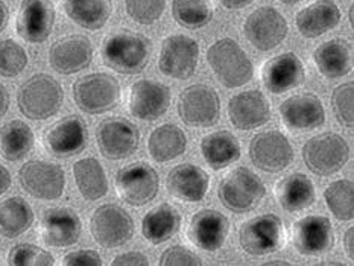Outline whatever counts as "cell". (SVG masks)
<instances>
[{
  "label": "cell",
  "mask_w": 354,
  "mask_h": 266,
  "mask_svg": "<svg viewBox=\"0 0 354 266\" xmlns=\"http://www.w3.org/2000/svg\"><path fill=\"white\" fill-rule=\"evenodd\" d=\"M152 43L142 34L122 30L109 35L102 43L101 55L106 67L122 75H137L148 66Z\"/></svg>",
  "instance_id": "6da1fadb"
},
{
  "label": "cell",
  "mask_w": 354,
  "mask_h": 266,
  "mask_svg": "<svg viewBox=\"0 0 354 266\" xmlns=\"http://www.w3.org/2000/svg\"><path fill=\"white\" fill-rule=\"evenodd\" d=\"M64 104V90L48 73H35L17 91L20 113L30 120H46L58 114Z\"/></svg>",
  "instance_id": "7a4b0ae2"
},
{
  "label": "cell",
  "mask_w": 354,
  "mask_h": 266,
  "mask_svg": "<svg viewBox=\"0 0 354 266\" xmlns=\"http://www.w3.org/2000/svg\"><path fill=\"white\" fill-rule=\"evenodd\" d=\"M207 63L213 75L227 88L248 84L254 76V64L242 46L233 38H221L207 50Z\"/></svg>",
  "instance_id": "3957f363"
},
{
  "label": "cell",
  "mask_w": 354,
  "mask_h": 266,
  "mask_svg": "<svg viewBox=\"0 0 354 266\" xmlns=\"http://www.w3.org/2000/svg\"><path fill=\"white\" fill-rule=\"evenodd\" d=\"M266 195L265 182L256 172L241 166L230 171L218 186V198L222 205L236 215L256 210Z\"/></svg>",
  "instance_id": "277c9868"
},
{
  "label": "cell",
  "mask_w": 354,
  "mask_h": 266,
  "mask_svg": "<svg viewBox=\"0 0 354 266\" xmlns=\"http://www.w3.org/2000/svg\"><path fill=\"white\" fill-rule=\"evenodd\" d=\"M72 95L81 111L96 116L113 110L119 104L120 84L110 73H90L73 82Z\"/></svg>",
  "instance_id": "5b68a950"
},
{
  "label": "cell",
  "mask_w": 354,
  "mask_h": 266,
  "mask_svg": "<svg viewBox=\"0 0 354 266\" xmlns=\"http://www.w3.org/2000/svg\"><path fill=\"white\" fill-rule=\"evenodd\" d=\"M307 169L318 177H330L339 172L350 158V146L342 135L324 133L315 135L301 149Z\"/></svg>",
  "instance_id": "8992f818"
},
{
  "label": "cell",
  "mask_w": 354,
  "mask_h": 266,
  "mask_svg": "<svg viewBox=\"0 0 354 266\" xmlns=\"http://www.w3.org/2000/svg\"><path fill=\"white\" fill-rule=\"evenodd\" d=\"M286 240L283 220L274 213H265L242 224L239 243L246 254L261 257L279 251Z\"/></svg>",
  "instance_id": "52a82bcc"
},
{
  "label": "cell",
  "mask_w": 354,
  "mask_h": 266,
  "mask_svg": "<svg viewBox=\"0 0 354 266\" xmlns=\"http://www.w3.org/2000/svg\"><path fill=\"white\" fill-rule=\"evenodd\" d=\"M178 116L192 128H210L221 117V99L218 91L205 84H194L181 91L178 97Z\"/></svg>",
  "instance_id": "ba28073f"
},
{
  "label": "cell",
  "mask_w": 354,
  "mask_h": 266,
  "mask_svg": "<svg viewBox=\"0 0 354 266\" xmlns=\"http://www.w3.org/2000/svg\"><path fill=\"white\" fill-rule=\"evenodd\" d=\"M90 231L102 248H118L134 236V220L120 205L106 202L99 205L91 215Z\"/></svg>",
  "instance_id": "9c48e42d"
},
{
  "label": "cell",
  "mask_w": 354,
  "mask_h": 266,
  "mask_svg": "<svg viewBox=\"0 0 354 266\" xmlns=\"http://www.w3.org/2000/svg\"><path fill=\"white\" fill-rule=\"evenodd\" d=\"M199 61V44L192 37L174 34L166 37L160 48L158 68L169 78L186 81L194 76Z\"/></svg>",
  "instance_id": "30bf717a"
},
{
  "label": "cell",
  "mask_w": 354,
  "mask_h": 266,
  "mask_svg": "<svg viewBox=\"0 0 354 266\" xmlns=\"http://www.w3.org/2000/svg\"><path fill=\"white\" fill-rule=\"evenodd\" d=\"M21 189L43 201H55L64 193L66 173L59 164L29 160L19 169Z\"/></svg>",
  "instance_id": "8fae6325"
},
{
  "label": "cell",
  "mask_w": 354,
  "mask_h": 266,
  "mask_svg": "<svg viewBox=\"0 0 354 266\" xmlns=\"http://www.w3.org/2000/svg\"><path fill=\"white\" fill-rule=\"evenodd\" d=\"M160 178L148 163H131L116 173V192L123 202L134 207L149 204L157 196Z\"/></svg>",
  "instance_id": "7c38bea8"
},
{
  "label": "cell",
  "mask_w": 354,
  "mask_h": 266,
  "mask_svg": "<svg viewBox=\"0 0 354 266\" xmlns=\"http://www.w3.org/2000/svg\"><path fill=\"white\" fill-rule=\"evenodd\" d=\"M243 34L254 48L268 52L280 46L289 34L288 21L274 6H260L243 23Z\"/></svg>",
  "instance_id": "4fadbf2b"
},
{
  "label": "cell",
  "mask_w": 354,
  "mask_h": 266,
  "mask_svg": "<svg viewBox=\"0 0 354 266\" xmlns=\"http://www.w3.org/2000/svg\"><path fill=\"white\" fill-rule=\"evenodd\" d=\"M248 152L251 163L266 173H279L288 169L295 157L288 137L277 129L254 135Z\"/></svg>",
  "instance_id": "5bb4252c"
},
{
  "label": "cell",
  "mask_w": 354,
  "mask_h": 266,
  "mask_svg": "<svg viewBox=\"0 0 354 266\" xmlns=\"http://www.w3.org/2000/svg\"><path fill=\"white\" fill-rule=\"evenodd\" d=\"M99 152L109 160L128 158L138 149L140 133L137 126L123 117H109L96 128Z\"/></svg>",
  "instance_id": "9a60e30c"
},
{
  "label": "cell",
  "mask_w": 354,
  "mask_h": 266,
  "mask_svg": "<svg viewBox=\"0 0 354 266\" xmlns=\"http://www.w3.org/2000/svg\"><path fill=\"white\" fill-rule=\"evenodd\" d=\"M171 88L153 79H138L128 91V110L131 116L153 122L165 116L171 106Z\"/></svg>",
  "instance_id": "2e32d148"
},
{
  "label": "cell",
  "mask_w": 354,
  "mask_h": 266,
  "mask_svg": "<svg viewBox=\"0 0 354 266\" xmlns=\"http://www.w3.org/2000/svg\"><path fill=\"white\" fill-rule=\"evenodd\" d=\"M57 12L50 0H23L15 17V32L30 44L44 43L55 25Z\"/></svg>",
  "instance_id": "e0dca14e"
},
{
  "label": "cell",
  "mask_w": 354,
  "mask_h": 266,
  "mask_svg": "<svg viewBox=\"0 0 354 266\" xmlns=\"http://www.w3.org/2000/svg\"><path fill=\"white\" fill-rule=\"evenodd\" d=\"M292 245L303 256H321L335 245V231L330 219L310 215L298 219L290 230Z\"/></svg>",
  "instance_id": "ac0fdd59"
},
{
  "label": "cell",
  "mask_w": 354,
  "mask_h": 266,
  "mask_svg": "<svg viewBox=\"0 0 354 266\" xmlns=\"http://www.w3.org/2000/svg\"><path fill=\"white\" fill-rule=\"evenodd\" d=\"M88 129L80 116H66L55 122L44 133L43 143L46 151L53 157L66 158L80 154L87 146Z\"/></svg>",
  "instance_id": "d6986e66"
},
{
  "label": "cell",
  "mask_w": 354,
  "mask_h": 266,
  "mask_svg": "<svg viewBox=\"0 0 354 266\" xmlns=\"http://www.w3.org/2000/svg\"><path fill=\"white\" fill-rule=\"evenodd\" d=\"M82 222L78 213L68 207L48 209L38 224L40 239L49 247L66 248L80 240Z\"/></svg>",
  "instance_id": "ffe728a7"
},
{
  "label": "cell",
  "mask_w": 354,
  "mask_h": 266,
  "mask_svg": "<svg viewBox=\"0 0 354 266\" xmlns=\"http://www.w3.org/2000/svg\"><path fill=\"white\" fill-rule=\"evenodd\" d=\"M230 220L218 210L203 209L190 218L186 228V238L203 251H218L228 238Z\"/></svg>",
  "instance_id": "44dd1931"
},
{
  "label": "cell",
  "mask_w": 354,
  "mask_h": 266,
  "mask_svg": "<svg viewBox=\"0 0 354 266\" xmlns=\"http://www.w3.org/2000/svg\"><path fill=\"white\" fill-rule=\"evenodd\" d=\"M283 125L289 131H312L326 122V110L322 101L313 93H299L288 97L280 108Z\"/></svg>",
  "instance_id": "7402d4cb"
},
{
  "label": "cell",
  "mask_w": 354,
  "mask_h": 266,
  "mask_svg": "<svg viewBox=\"0 0 354 266\" xmlns=\"http://www.w3.org/2000/svg\"><path fill=\"white\" fill-rule=\"evenodd\" d=\"M91 61H93V44L84 35L63 37L49 49V64L61 75H73L86 70Z\"/></svg>",
  "instance_id": "603a6c76"
},
{
  "label": "cell",
  "mask_w": 354,
  "mask_h": 266,
  "mask_svg": "<svg viewBox=\"0 0 354 266\" xmlns=\"http://www.w3.org/2000/svg\"><path fill=\"white\" fill-rule=\"evenodd\" d=\"M306 79V70L294 52L280 53L268 59L261 67V82L272 95H283L301 86Z\"/></svg>",
  "instance_id": "cb8c5ba5"
},
{
  "label": "cell",
  "mask_w": 354,
  "mask_h": 266,
  "mask_svg": "<svg viewBox=\"0 0 354 266\" xmlns=\"http://www.w3.org/2000/svg\"><path fill=\"white\" fill-rule=\"evenodd\" d=\"M228 119L236 129L251 131L268 124L271 106L260 90H246L228 101Z\"/></svg>",
  "instance_id": "d4e9b609"
},
{
  "label": "cell",
  "mask_w": 354,
  "mask_h": 266,
  "mask_svg": "<svg viewBox=\"0 0 354 266\" xmlns=\"http://www.w3.org/2000/svg\"><path fill=\"white\" fill-rule=\"evenodd\" d=\"M209 173L194 163L176 164L166 178L169 192L183 202L203 201L209 192Z\"/></svg>",
  "instance_id": "484cf974"
},
{
  "label": "cell",
  "mask_w": 354,
  "mask_h": 266,
  "mask_svg": "<svg viewBox=\"0 0 354 266\" xmlns=\"http://www.w3.org/2000/svg\"><path fill=\"white\" fill-rule=\"evenodd\" d=\"M342 19L339 6L333 0H318L298 11L295 23L306 38H318L335 29Z\"/></svg>",
  "instance_id": "4316f807"
},
{
  "label": "cell",
  "mask_w": 354,
  "mask_h": 266,
  "mask_svg": "<svg viewBox=\"0 0 354 266\" xmlns=\"http://www.w3.org/2000/svg\"><path fill=\"white\" fill-rule=\"evenodd\" d=\"M318 72L328 79H337L353 70V48L342 38L321 43L313 52Z\"/></svg>",
  "instance_id": "83f0119b"
},
{
  "label": "cell",
  "mask_w": 354,
  "mask_h": 266,
  "mask_svg": "<svg viewBox=\"0 0 354 266\" xmlns=\"http://www.w3.org/2000/svg\"><path fill=\"white\" fill-rule=\"evenodd\" d=\"M277 202L281 205L283 210L288 213L301 211L317 200V190L312 180L306 173L294 172L281 178L275 184Z\"/></svg>",
  "instance_id": "f1b7e54d"
},
{
  "label": "cell",
  "mask_w": 354,
  "mask_h": 266,
  "mask_svg": "<svg viewBox=\"0 0 354 266\" xmlns=\"http://www.w3.org/2000/svg\"><path fill=\"white\" fill-rule=\"evenodd\" d=\"M181 222V213L172 204L163 202L146 213L142 220V234L152 245H160L180 231Z\"/></svg>",
  "instance_id": "f546056e"
},
{
  "label": "cell",
  "mask_w": 354,
  "mask_h": 266,
  "mask_svg": "<svg viewBox=\"0 0 354 266\" xmlns=\"http://www.w3.org/2000/svg\"><path fill=\"white\" fill-rule=\"evenodd\" d=\"M201 154L204 162L212 169L219 171L236 163L242 155V148L237 137L227 129L207 134L201 140Z\"/></svg>",
  "instance_id": "4dcf8cb0"
},
{
  "label": "cell",
  "mask_w": 354,
  "mask_h": 266,
  "mask_svg": "<svg viewBox=\"0 0 354 266\" xmlns=\"http://www.w3.org/2000/svg\"><path fill=\"white\" fill-rule=\"evenodd\" d=\"M187 149V135L178 125L157 126L148 139V152L153 162L169 163L183 155Z\"/></svg>",
  "instance_id": "1f68e13d"
},
{
  "label": "cell",
  "mask_w": 354,
  "mask_h": 266,
  "mask_svg": "<svg viewBox=\"0 0 354 266\" xmlns=\"http://www.w3.org/2000/svg\"><path fill=\"white\" fill-rule=\"evenodd\" d=\"M76 187L84 200L97 201L109 193V178L97 158L87 157L73 163Z\"/></svg>",
  "instance_id": "d6a6232c"
},
{
  "label": "cell",
  "mask_w": 354,
  "mask_h": 266,
  "mask_svg": "<svg viewBox=\"0 0 354 266\" xmlns=\"http://www.w3.org/2000/svg\"><path fill=\"white\" fill-rule=\"evenodd\" d=\"M32 128L21 120H11L0 128V157L8 162H19L34 148Z\"/></svg>",
  "instance_id": "836d02e7"
},
{
  "label": "cell",
  "mask_w": 354,
  "mask_h": 266,
  "mask_svg": "<svg viewBox=\"0 0 354 266\" xmlns=\"http://www.w3.org/2000/svg\"><path fill=\"white\" fill-rule=\"evenodd\" d=\"M111 0H66L64 12L76 25L87 30H99L109 21Z\"/></svg>",
  "instance_id": "e575fe53"
},
{
  "label": "cell",
  "mask_w": 354,
  "mask_h": 266,
  "mask_svg": "<svg viewBox=\"0 0 354 266\" xmlns=\"http://www.w3.org/2000/svg\"><path fill=\"white\" fill-rule=\"evenodd\" d=\"M34 210L20 196H12L0 202V234L15 239L28 231L34 224Z\"/></svg>",
  "instance_id": "d590c367"
},
{
  "label": "cell",
  "mask_w": 354,
  "mask_h": 266,
  "mask_svg": "<svg viewBox=\"0 0 354 266\" xmlns=\"http://www.w3.org/2000/svg\"><path fill=\"white\" fill-rule=\"evenodd\" d=\"M172 17L186 29H201L213 19L212 0H172Z\"/></svg>",
  "instance_id": "8d00e7d4"
},
{
  "label": "cell",
  "mask_w": 354,
  "mask_h": 266,
  "mask_svg": "<svg viewBox=\"0 0 354 266\" xmlns=\"http://www.w3.org/2000/svg\"><path fill=\"white\" fill-rule=\"evenodd\" d=\"M324 200L330 213L337 220H351L354 218V186L350 180H336L326 187Z\"/></svg>",
  "instance_id": "74e56055"
},
{
  "label": "cell",
  "mask_w": 354,
  "mask_h": 266,
  "mask_svg": "<svg viewBox=\"0 0 354 266\" xmlns=\"http://www.w3.org/2000/svg\"><path fill=\"white\" fill-rule=\"evenodd\" d=\"M28 53L17 41L6 38L0 41V76L15 78L28 66Z\"/></svg>",
  "instance_id": "f35d334b"
},
{
  "label": "cell",
  "mask_w": 354,
  "mask_h": 266,
  "mask_svg": "<svg viewBox=\"0 0 354 266\" xmlns=\"http://www.w3.org/2000/svg\"><path fill=\"white\" fill-rule=\"evenodd\" d=\"M8 265L11 266H52L55 265V258L49 251L32 243H19L10 249L8 254Z\"/></svg>",
  "instance_id": "ab89813d"
},
{
  "label": "cell",
  "mask_w": 354,
  "mask_h": 266,
  "mask_svg": "<svg viewBox=\"0 0 354 266\" xmlns=\"http://www.w3.org/2000/svg\"><path fill=\"white\" fill-rule=\"evenodd\" d=\"M332 108L336 120L344 128L354 126V82L339 84L332 93Z\"/></svg>",
  "instance_id": "60d3db41"
},
{
  "label": "cell",
  "mask_w": 354,
  "mask_h": 266,
  "mask_svg": "<svg viewBox=\"0 0 354 266\" xmlns=\"http://www.w3.org/2000/svg\"><path fill=\"white\" fill-rule=\"evenodd\" d=\"M125 10L138 25H152L163 15L166 0H125Z\"/></svg>",
  "instance_id": "b9f144b4"
},
{
  "label": "cell",
  "mask_w": 354,
  "mask_h": 266,
  "mask_svg": "<svg viewBox=\"0 0 354 266\" xmlns=\"http://www.w3.org/2000/svg\"><path fill=\"white\" fill-rule=\"evenodd\" d=\"M203 263L201 257L183 245L169 247L161 253L158 260V265L161 266H199Z\"/></svg>",
  "instance_id": "7bdbcfd3"
},
{
  "label": "cell",
  "mask_w": 354,
  "mask_h": 266,
  "mask_svg": "<svg viewBox=\"0 0 354 266\" xmlns=\"http://www.w3.org/2000/svg\"><path fill=\"white\" fill-rule=\"evenodd\" d=\"M66 266H102V257L95 249H76L63 258Z\"/></svg>",
  "instance_id": "ee69618b"
},
{
  "label": "cell",
  "mask_w": 354,
  "mask_h": 266,
  "mask_svg": "<svg viewBox=\"0 0 354 266\" xmlns=\"http://www.w3.org/2000/svg\"><path fill=\"white\" fill-rule=\"evenodd\" d=\"M113 266H148L149 260L140 251H128L113 258Z\"/></svg>",
  "instance_id": "f6af8a7d"
},
{
  "label": "cell",
  "mask_w": 354,
  "mask_h": 266,
  "mask_svg": "<svg viewBox=\"0 0 354 266\" xmlns=\"http://www.w3.org/2000/svg\"><path fill=\"white\" fill-rule=\"evenodd\" d=\"M10 91L0 82V117H3L8 113V108H10Z\"/></svg>",
  "instance_id": "bcb514c9"
},
{
  "label": "cell",
  "mask_w": 354,
  "mask_h": 266,
  "mask_svg": "<svg viewBox=\"0 0 354 266\" xmlns=\"http://www.w3.org/2000/svg\"><path fill=\"white\" fill-rule=\"evenodd\" d=\"M344 249L350 258L354 257V227H350L344 234Z\"/></svg>",
  "instance_id": "7dc6e473"
},
{
  "label": "cell",
  "mask_w": 354,
  "mask_h": 266,
  "mask_svg": "<svg viewBox=\"0 0 354 266\" xmlns=\"http://www.w3.org/2000/svg\"><path fill=\"white\" fill-rule=\"evenodd\" d=\"M11 181L10 171L3 164H0V196L8 192V189L11 187Z\"/></svg>",
  "instance_id": "c3c4849f"
},
{
  "label": "cell",
  "mask_w": 354,
  "mask_h": 266,
  "mask_svg": "<svg viewBox=\"0 0 354 266\" xmlns=\"http://www.w3.org/2000/svg\"><path fill=\"white\" fill-rule=\"evenodd\" d=\"M219 2L227 10H243V8L251 5L254 0H219Z\"/></svg>",
  "instance_id": "681fc988"
},
{
  "label": "cell",
  "mask_w": 354,
  "mask_h": 266,
  "mask_svg": "<svg viewBox=\"0 0 354 266\" xmlns=\"http://www.w3.org/2000/svg\"><path fill=\"white\" fill-rule=\"evenodd\" d=\"M8 19H10V11H8V6L5 5L3 0H0V34L5 30L8 25Z\"/></svg>",
  "instance_id": "f907efd6"
},
{
  "label": "cell",
  "mask_w": 354,
  "mask_h": 266,
  "mask_svg": "<svg viewBox=\"0 0 354 266\" xmlns=\"http://www.w3.org/2000/svg\"><path fill=\"white\" fill-rule=\"evenodd\" d=\"M265 265H292V262H289V260H269V262H265Z\"/></svg>",
  "instance_id": "816d5d0a"
},
{
  "label": "cell",
  "mask_w": 354,
  "mask_h": 266,
  "mask_svg": "<svg viewBox=\"0 0 354 266\" xmlns=\"http://www.w3.org/2000/svg\"><path fill=\"white\" fill-rule=\"evenodd\" d=\"M280 2L284 5H297L299 2H303V0H280Z\"/></svg>",
  "instance_id": "f5cc1de1"
},
{
  "label": "cell",
  "mask_w": 354,
  "mask_h": 266,
  "mask_svg": "<svg viewBox=\"0 0 354 266\" xmlns=\"http://www.w3.org/2000/svg\"><path fill=\"white\" fill-rule=\"evenodd\" d=\"M348 17H350V25H351V26H353V23H354V21H353V6H351V8H350V12H348Z\"/></svg>",
  "instance_id": "db71d44e"
}]
</instances>
